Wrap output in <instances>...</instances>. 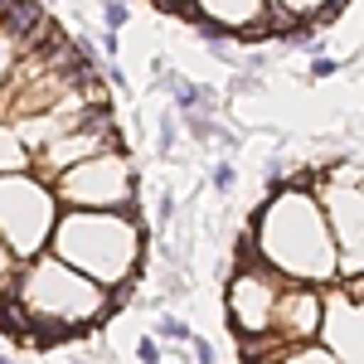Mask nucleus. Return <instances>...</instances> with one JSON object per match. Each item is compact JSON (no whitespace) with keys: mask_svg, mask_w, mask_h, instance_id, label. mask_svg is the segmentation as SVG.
Masks as SVG:
<instances>
[{"mask_svg":"<svg viewBox=\"0 0 364 364\" xmlns=\"http://www.w3.org/2000/svg\"><path fill=\"white\" fill-rule=\"evenodd\" d=\"M257 262L267 272H277L282 282H336V243L331 228L321 219V204L306 185H282L277 195L262 204L257 224H252V248Z\"/></svg>","mask_w":364,"mask_h":364,"instance_id":"obj_1","label":"nucleus"},{"mask_svg":"<svg viewBox=\"0 0 364 364\" xmlns=\"http://www.w3.org/2000/svg\"><path fill=\"white\" fill-rule=\"evenodd\" d=\"M49 248L58 262H68L97 287H132V272L146 248V228L136 209H68L54 219Z\"/></svg>","mask_w":364,"mask_h":364,"instance_id":"obj_2","label":"nucleus"},{"mask_svg":"<svg viewBox=\"0 0 364 364\" xmlns=\"http://www.w3.org/2000/svg\"><path fill=\"white\" fill-rule=\"evenodd\" d=\"M10 296L29 316L34 340L73 336L78 326H92V321H102L112 311V291L87 282L83 272H73L68 262H58L54 252L29 257L10 282Z\"/></svg>","mask_w":364,"mask_h":364,"instance_id":"obj_3","label":"nucleus"},{"mask_svg":"<svg viewBox=\"0 0 364 364\" xmlns=\"http://www.w3.org/2000/svg\"><path fill=\"white\" fill-rule=\"evenodd\" d=\"M58 219V199L44 175H0V243L15 262H29L49 248Z\"/></svg>","mask_w":364,"mask_h":364,"instance_id":"obj_4","label":"nucleus"},{"mask_svg":"<svg viewBox=\"0 0 364 364\" xmlns=\"http://www.w3.org/2000/svg\"><path fill=\"white\" fill-rule=\"evenodd\" d=\"M49 190L68 209H136V170L117 146H107L87 161L58 170Z\"/></svg>","mask_w":364,"mask_h":364,"instance_id":"obj_5","label":"nucleus"},{"mask_svg":"<svg viewBox=\"0 0 364 364\" xmlns=\"http://www.w3.org/2000/svg\"><path fill=\"white\" fill-rule=\"evenodd\" d=\"M306 190L321 204V219L331 228L336 243V267L340 277L360 282V161H340L331 170H316V180H306Z\"/></svg>","mask_w":364,"mask_h":364,"instance_id":"obj_6","label":"nucleus"},{"mask_svg":"<svg viewBox=\"0 0 364 364\" xmlns=\"http://www.w3.org/2000/svg\"><path fill=\"white\" fill-rule=\"evenodd\" d=\"M238 272L228 282V321L238 326L243 336V355L257 360L267 350V326H272V306H277V291H282V277L267 272L262 262H252V252L243 248L238 252ZM272 355V350H267Z\"/></svg>","mask_w":364,"mask_h":364,"instance_id":"obj_7","label":"nucleus"},{"mask_svg":"<svg viewBox=\"0 0 364 364\" xmlns=\"http://www.w3.org/2000/svg\"><path fill=\"white\" fill-rule=\"evenodd\" d=\"M326 331V355L336 364H360V282L350 287H331L321 296V326Z\"/></svg>","mask_w":364,"mask_h":364,"instance_id":"obj_8","label":"nucleus"},{"mask_svg":"<svg viewBox=\"0 0 364 364\" xmlns=\"http://www.w3.org/2000/svg\"><path fill=\"white\" fill-rule=\"evenodd\" d=\"M267 15V0H199V15L204 25H214L219 34H257Z\"/></svg>","mask_w":364,"mask_h":364,"instance_id":"obj_9","label":"nucleus"},{"mask_svg":"<svg viewBox=\"0 0 364 364\" xmlns=\"http://www.w3.org/2000/svg\"><path fill=\"white\" fill-rule=\"evenodd\" d=\"M29 161H34V151L20 136V127L0 122V175H20V170H29Z\"/></svg>","mask_w":364,"mask_h":364,"instance_id":"obj_10","label":"nucleus"},{"mask_svg":"<svg viewBox=\"0 0 364 364\" xmlns=\"http://www.w3.org/2000/svg\"><path fill=\"white\" fill-rule=\"evenodd\" d=\"M15 63H20V44L10 39V29L0 25V87L10 83V73H15Z\"/></svg>","mask_w":364,"mask_h":364,"instance_id":"obj_11","label":"nucleus"},{"mask_svg":"<svg viewBox=\"0 0 364 364\" xmlns=\"http://www.w3.org/2000/svg\"><path fill=\"white\" fill-rule=\"evenodd\" d=\"M102 25H107V34L127 29L132 25V5H127V0H102Z\"/></svg>","mask_w":364,"mask_h":364,"instance_id":"obj_12","label":"nucleus"},{"mask_svg":"<svg viewBox=\"0 0 364 364\" xmlns=\"http://www.w3.org/2000/svg\"><path fill=\"white\" fill-rule=\"evenodd\" d=\"M175 141H180V117L166 112V117H161V132H156V156H170Z\"/></svg>","mask_w":364,"mask_h":364,"instance_id":"obj_13","label":"nucleus"},{"mask_svg":"<svg viewBox=\"0 0 364 364\" xmlns=\"http://www.w3.org/2000/svg\"><path fill=\"white\" fill-rule=\"evenodd\" d=\"M156 331H161V340H180V345H190V336H195V331H190L185 321H175V316H161Z\"/></svg>","mask_w":364,"mask_h":364,"instance_id":"obj_14","label":"nucleus"},{"mask_svg":"<svg viewBox=\"0 0 364 364\" xmlns=\"http://www.w3.org/2000/svg\"><path fill=\"white\" fill-rule=\"evenodd\" d=\"M282 364H336V360H331L326 350H311V345H296V350H291V355H287Z\"/></svg>","mask_w":364,"mask_h":364,"instance_id":"obj_15","label":"nucleus"},{"mask_svg":"<svg viewBox=\"0 0 364 364\" xmlns=\"http://www.w3.org/2000/svg\"><path fill=\"white\" fill-rule=\"evenodd\" d=\"M233 185H238V170H233V161H219V166H214V190H233Z\"/></svg>","mask_w":364,"mask_h":364,"instance_id":"obj_16","label":"nucleus"},{"mask_svg":"<svg viewBox=\"0 0 364 364\" xmlns=\"http://www.w3.org/2000/svg\"><path fill=\"white\" fill-rule=\"evenodd\" d=\"M10 282H15V257H10V248L0 243V296L10 291Z\"/></svg>","mask_w":364,"mask_h":364,"instance_id":"obj_17","label":"nucleus"},{"mask_svg":"<svg viewBox=\"0 0 364 364\" xmlns=\"http://www.w3.org/2000/svg\"><path fill=\"white\" fill-rule=\"evenodd\" d=\"M136 355H141V364H156V360H161V345H156V340L146 336V340L136 345Z\"/></svg>","mask_w":364,"mask_h":364,"instance_id":"obj_18","label":"nucleus"},{"mask_svg":"<svg viewBox=\"0 0 364 364\" xmlns=\"http://www.w3.org/2000/svg\"><path fill=\"white\" fill-rule=\"evenodd\" d=\"M0 364H15V360H0Z\"/></svg>","mask_w":364,"mask_h":364,"instance_id":"obj_19","label":"nucleus"},{"mask_svg":"<svg viewBox=\"0 0 364 364\" xmlns=\"http://www.w3.org/2000/svg\"><path fill=\"white\" fill-rule=\"evenodd\" d=\"M156 364H166V360H156Z\"/></svg>","mask_w":364,"mask_h":364,"instance_id":"obj_20","label":"nucleus"}]
</instances>
